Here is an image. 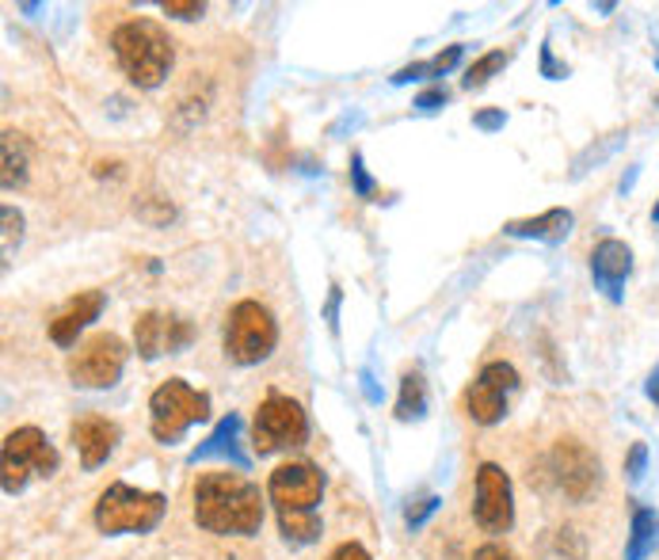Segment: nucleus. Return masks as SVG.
<instances>
[{
	"label": "nucleus",
	"mask_w": 659,
	"mask_h": 560,
	"mask_svg": "<svg viewBox=\"0 0 659 560\" xmlns=\"http://www.w3.org/2000/svg\"><path fill=\"white\" fill-rule=\"evenodd\" d=\"M103 305H107L103 290H85V294L69 297V302L54 313V320H50V340H54L58 347H77V335L85 332L92 320H100Z\"/></svg>",
	"instance_id": "obj_16"
},
{
	"label": "nucleus",
	"mask_w": 659,
	"mask_h": 560,
	"mask_svg": "<svg viewBox=\"0 0 659 560\" xmlns=\"http://www.w3.org/2000/svg\"><path fill=\"white\" fill-rule=\"evenodd\" d=\"M267 499L279 514V530L290 545H309L320 537L317 504L325 499V473L313 461H287L267 476Z\"/></svg>",
	"instance_id": "obj_2"
},
{
	"label": "nucleus",
	"mask_w": 659,
	"mask_h": 560,
	"mask_svg": "<svg viewBox=\"0 0 659 560\" xmlns=\"http://www.w3.org/2000/svg\"><path fill=\"white\" fill-rule=\"evenodd\" d=\"M504 123H507V115H504V111H477V115H473V126H477V130H504Z\"/></svg>",
	"instance_id": "obj_31"
},
{
	"label": "nucleus",
	"mask_w": 659,
	"mask_h": 560,
	"mask_svg": "<svg viewBox=\"0 0 659 560\" xmlns=\"http://www.w3.org/2000/svg\"><path fill=\"white\" fill-rule=\"evenodd\" d=\"M507 237H522V241H542V244H560L568 233H572V211L565 206H553V211L537 214V218L527 221H507L504 226Z\"/></svg>",
	"instance_id": "obj_17"
},
{
	"label": "nucleus",
	"mask_w": 659,
	"mask_h": 560,
	"mask_svg": "<svg viewBox=\"0 0 659 560\" xmlns=\"http://www.w3.org/2000/svg\"><path fill=\"white\" fill-rule=\"evenodd\" d=\"M504 65H507V54H504V50H489V54L477 58V62L466 69V80H461V88H466V92H477V88L489 85V80L496 77V73L504 69Z\"/></svg>",
	"instance_id": "obj_22"
},
{
	"label": "nucleus",
	"mask_w": 659,
	"mask_h": 560,
	"mask_svg": "<svg viewBox=\"0 0 659 560\" xmlns=\"http://www.w3.org/2000/svg\"><path fill=\"white\" fill-rule=\"evenodd\" d=\"M542 73H545L549 80H565V77H568V65H560L557 58H553V47H549V42L542 47Z\"/></svg>",
	"instance_id": "obj_30"
},
{
	"label": "nucleus",
	"mask_w": 659,
	"mask_h": 560,
	"mask_svg": "<svg viewBox=\"0 0 659 560\" xmlns=\"http://www.w3.org/2000/svg\"><path fill=\"white\" fill-rule=\"evenodd\" d=\"M419 77H431V62H411V65H404L401 73H393V85H408V80H419Z\"/></svg>",
	"instance_id": "obj_32"
},
{
	"label": "nucleus",
	"mask_w": 659,
	"mask_h": 560,
	"mask_svg": "<svg viewBox=\"0 0 659 560\" xmlns=\"http://www.w3.org/2000/svg\"><path fill=\"white\" fill-rule=\"evenodd\" d=\"M305 438H309V416H305V408L294 397L267 393V400L256 408V420H252V446H256L259 458L305 446Z\"/></svg>",
	"instance_id": "obj_8"
},
{
	"label": "nucleus",
	"mask_w": 659,
	"mask_h": 560,
	"mask_svg": "<svg viewBox=\"0 0 659 560\" xmlns=\"http://www.w3.org/2000/svg\"><path fill=\"white\" fill-rule=\"evenodd\" d=\"M351 187H355L358 199L373 195V179H370V171H366V164H363V153L351 156Z\"/></svg>",
	"instance_id": "obj_24"
},
{
	"label": "nucleus",
	"mask_w": 659,
	"mask_h": 560,
	"mask_svg": "<svg viewBox=\"0 0 659 560\" xmlns=\"http://www.w3.org/2000/svg\"><path fill=\"white\" fill-rule=\"evenodd\" d=\"M651 221H659V206H656V211H651Z\"/></svg>",
	"instance_id": "obj_37"
},
{
	"label": "nucleus",
	"mask_w": 659,
	"mask_h": 560,
	"mask_svg": "<svg viewBox=\"0 0 659 560\" xmlns=\"http://www.w3.org/2000/svg\"><path fill=\"white\" fill-rule=\"evenodd\" d=\"M629 275H633V249H629L625 241H618V237L598 241L595 252H591V279H595V287L603 290L613 305L625 297Z\"/></svg>",
	"instance_id": "obj_14"
},
{
	"label": "nucleus",
	"mask_w": 659,
	"mask_h": 560,
	"mask_svg": "<svg viewBox=\"0 0 659 560\" xmlns=\"http://www.w3.org/2000/svg\"><path fill=\"white\" fill-rule=\"evenodd\" d=\"M264 496L241 473L217 469L194 481V522L217 537H252L264 526Z\"/></svg>",
	"instance_id": "obj_1"
},
{
	"label": "nucleus",
	"mask_w": 659,
	"mask_h": 560,
	"mask_svg": "<svg viewBox=\"0 0 659 560\" xmlns=\"http://www.w3.org/2000/svg\"><path fill=\"white\" fill-rule=\"evenodd\" d=\"M126 343L115 332H96L69 355V378L80 390H111L123 378L126 366Z\"/></svg>",
	"instance_id": "obj_9"
},
{
	"label": "nucleus",
	"mask_w": 659,
	"mask_h": 560,
	"mask_svg": "<svg viewBox=\"0 0 659 560\" xmlns=\"http://www.w3.org/2000/svg\"><path fill=\"white\" fill-rule=\"evenodd\" d=\"M519 390V370L511 362H489L466 393V412L481 428H496L507 416V397Z\"/></svg>",
	"instance_id": "obj_11"
},
{
	"label": "nucleus",
	"mask_w": 659,
	"mask_h": 560,
	"mask_svg": "<svg viewBox=\"0 0 659 560\" xmlns=\"http://www.w3.org/2000/svg\"><path fill=\"white\" fill-rule=\"evenodd\" d=\"M446 100H451V92H446V88H427V92H419V96H416V111L431 115V111L446 107Z\"/></svg>",
	"instance_id": "obj_28"
},
{
	"label": "nucleus",
	"mask_w": 659,
	"mask_h": 560,
	"mask_svg": "<svg viewBox=\"0 0 659 560\" xmlns=\"http://www.w3.org/2000/svg\"><path fill=\"white\" fill-rule=\"evenodd\" d=\"M439 504H443V499H439V496H423L416 507H408V514H404V519H408V526H411V530H419L427 519H431L434 511H439Z\"/></svg>",
	"instance_id": "obj_26"
},
{
	"label": "nucleus",
	"mask_w": 659,
	"mask_h": 560,
	"mask_svg": "<svg viewBox=\"0 0 659 560\" xmlns=\"http://www.w3.org/2000/svg\"><path fill=\"white\" fill-rule=\"evenodd\" d=\"M164 511H168V499L161 492H145V488H134L126 481L107 484L100 499H96V526L100 534L115 537V534H149V530L161 526Z\"/></svg>",
	"instance_id": "obj_4"
},
{
	"label": "nucleus",
	"mask_w": 659,
	"mask_h": 560,
	"mask_svg": "<svg viewBox=\"0 0 659 560\" xmlns=\"http://www.w3.org/2000/svg\"><path fill=\"white\" fill-rule=\"evenodd\" d=\"M237 435H241V416H226V420L214 428V435H210L199 450H191V458L187 461L199 466V461H210V458H229L237 469H244L249 461H244V454L237 450Z\"/></svg>",
	"instance_id": "obj_18"
},
{
	"label": "nucleus",
	"mask_w": 659,
	"mask_h": 560,
	"mask_svg": "<svg viewBox=\"0 0 659 560\" xmlns=\"http://www.w3.org/2000/svg\"><path fill=\"white\" fill-rule=\"evenodd\" d=\"M69 435H73V446H77V454H80V466L100 469L118 446V423L107 420V416L88 412V416H80V420H73Z\"/></svg>",
	"instance_id": "obj_15"
},
{
	"label": "nucleus",
	"mask_w": 659,
	"mask_h": 560,
	"mask_svg": "<svg viewBox=\"0 0 659 560\" xmlns=\"http://www.w3.org/2000/svg\"><path fill=\"white\" fill-rule=\"evenodd\" d=\"M427 416V382L419 370H408L401 378V397H396V420L411 423Z\"/></svg>",
	"instance_id": "obj_20"
},
{
	"label": "nucleus",
	"mask_w": 659,
	"mask_h": 560,
	"mask_svg": "<svg viewBox=\"0 0 659 560\" xmlns=\"http://www.w3.org/2000/svg\"><path fill=\"white\" fill-rule=\"evenodd\" d=\"M549 469L557 488L565 492L572 504H587L598 492V484H603V461H598V454L591 450L587 443H580V438H560L549 454Z\"/></svg>",
	"instance_id": "obj_10"
},
{
	"label": "nucleus",
	"mask_w": 659,
	"mask_h": 560,
	"mask_svg": "<svg viewBox=\"0 0 659 560\" xmlns=\"http://www.w3.org/2000/svg\"><path fill=\"white\" fill-rule=\"evenodd\" d=\"M206 12L202 0H164V16H176V20H199Z\"/></svg>",
	"instance_id": "obj_25"
},
{
	"label": "nucleus",
	"mask_w": 659,
	"mask_h": 560,
	"mask_svg": "<svg viewBox=\"0 0 659 560\" xmlns=\"http://www.w3.org/2000/svg\"><path fill=\"white\" fill-rule=\"evenodd\" d=\"M0 218H4V259H9L12 249L20 244V237H24V214L12 211V206H4V211H0Z\"/></svg>",
	"instance_id": "obj_23"
},
{
	"label": "nucleus",
	"mask_w": 659,
	"mask_h": 560,
	"mask_svg": "<svg viewBox=\"0 0 659 560\" xmlns=\"http://www.w3.org/2000/svg\"><path fill=\"white\" fill-rule=\"evenodd\" d=\"M340 287H332V294H328V309H325V317H328V328L335 332V317H340Z\"/></svg>",
	"instance_id": "obj_35"
},
{
	"label": "nucleus",
	"mask_w": 659,
	"mask_h": 560,
	"mask_svg": "<svg viewBox=\"0 0 659 560\" xmlns=\"http://www.w3.org/2000/svg\"><path fill=\"white\" fill-rule=\"evenodd\" d=\"M328 560H370V552H366L358 542H343V545H335Z\"/></svg>",
	"instance_id": "obj_33"
},
{
	"label": "nucleus",
	"mask_w": 659,
	"mask_h": 560,
	"mask_svg": "<svg viewBox=\"0 0 659 560\" xmlns=\"http://www.w3.org/2000/svg\"><path fill=\"white\" fill-rule=\"evenodd\" d=\"M461 54H466L461 47H446L443 54H434L431 58V77H446V73H451L454 65L461 62Z\"/></svg>",
	"instance_id": "obj_27"
},
{
	"label": "nucleus",
	"mask_w": 659,
	"mask_h": 560,
	"mask_svg": "<svg viewBox=\"0 0 659 560\" xmlns=\"http://www.w3.org/2000/svg\"><path fill=\"white\" fill-rule=\"evenodd\" d=\"M275 347H279V324H275L271 309L252 297L237 302L226 317V355L237 366H256L271 358Z\"/></svg>",
	"instance_id": "obj_6"
},
{
	"label": "nucleus",
	"mask_w": 659,
	"mask_h": 560,
	"mask_svg": "<svg viewBox=\"0 0 659 560\" xmlns=\"http://www.w3.org/2000/svg\"><path fill=\"white\" fill-rule=\"evenodd\" d=\"M27 179V145L20 133H4V171H0V183H4V191H12V187H20Z\"/></svg>",
	"instance_id": "obj_21"
},
{
	"label": "nucleus",
	"mask_w": 659,
	"mask_h": 560,
	"mask_svg": "<svg viewBox=\"0 0 659 560\" xmlns=\"http://www.w3.org/2000/svg\"><path fill=\"white\" fill-rule=\"evenodd\" d=\"M111 50H115L118 69L138 88L164 85L172 62H176L168 31L156 20H126V24H118L115 35H111Z\"/></svg>",
	"instance_id": "obj_3"
},
{
	"label": "nucleus",
	"mask_w": 659,
	"mask_h": 560,
	"mask_svg": "<svg viewBox=\"0 0 659 560\" xmlns=\"http://www.w3.org/2000/svg\"><path fill=\"white\" fill-rule=\"evenodd\" d=\"M644 393H648V400H651V405L659 408V366H656V370L648 373V385H644Z\"/></svg>",
	"instance_id": "obj_36"
},
{
	"label": "nucleus",
	"mask_w": 659,
	"mask_h": 560,
	"mask_svg": "<svg viewBox=\"0 0 659 560\" xmlns=\"http://www.w3.org/2000/svg\"><path fill=\"white\" fill-rule=\"evenodd\" d=\"M194 340V328L187 317L179 313H161V309H149L134 320V347L145 362L164 355H179L183 347H191Z\"/></svg>",
	"instance_id": "obj_13"
},
{
	"label": "nucleus",
	"mask_w": 659,
	"mask_h": 560,
	"mask_svg": "<svg viewBox=\"0 0 659 560\" xmlns=\"http://www.w3.org/2000/svg\"><path fill=\"white\" fill-rule=\"evenodd\" d=\"M202 420H210V397L202 390H194V385H187L183 378H168L149 397V431H153L156 443H179L183 431Z\"/></svg>",
	"instance_id": "obj_5"
},
{
	"label": "nucleus",
	"mask_w": 659,
	"mask_h": 560,
	"mask_svg": "<svg viewBox=\"0 0 659 560\" xmlns=\"http://www.w3.org/2000/svg\"><path fill=\"white\" fill-rule=\"evenodd\" d=\"M656 69H659V62H656Z\"/></svg>",
	"instance_id": "obj_38"
},
{
	"label": "nucleus",
	"mask_w": 659,
	"mask_h": 560,
	"mask_svg": "<svg viewBox=\"0 0 659 560\" xmlns=\"http://www.w3.org/2000/svg\"><path fill=\"white\" fill-rule=\"evenodd\" d=\"M644 466H648V446L633 443V450H629V458H625V476H629V481H641Z\"/></svg>",
	"instance_id": "obj_29"
},
{
	"label": "nucleus",
	"mask_w": 659,
	"mask_h": 560,
	"mask_svg": "<svg viewBox=\"0 0 659 560\" xmlns=\"http://www.w3.org/2000/svg\"><path fill=\"white\" fill-rule=\"evenodd\" d=\"M473 519L484 534H507L515 522V496H511V476L496 466V461H481L477 466V504Z\"/></svg>",
	"instance_id": "obj_12"
},
{
	"label": "nucleus",
	"mask_w": 659,
	"mask_h": 560,
	"mask_svg": "<svg viewBox=\"0 0 659 560\" xmlns=\"http://www.w3.org/2000/svg\"><path fill=\"white\" fill-rule=\"evenodd\" d=\"M58 473V450L39 428H16L4 438L0 450V488L16 496L27 488L35 476H54Z\"/></svg>",
	"instance_id": "obj_7"
},
{
	"label": "nucleus",
	"mask_w": 659,
	"mask_h": 560,
	"mask_svg": "<svg viewBox=\"0 0 659 560\" xmlns=\"http://www.w3.org/2000/svg\"><path fill=\"white\" fill-rule=\"evenodd\" d=\"M659 545V514L651 507H633L625 537V560H644Z\"/></svg>",
	"instance_id": "obj_19"
},
{
	"label": "nucleus",
	"mask_w": 659,
	"mask_h": 560,
	"mask_svg": "<svg viewBox=\"0 0 659 560\" xmlns=\"http://www.w3.org/2000/svg\"><path fill=\"white\" fill-rule=\"evenodd\" d=\"M473 560H515V557H511V549H504L499 542H489L473 552Z\"/></svg>",
	"instance_id": "obj_34"
}]
</instances>
